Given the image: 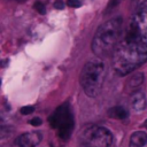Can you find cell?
<instances>
[{
	"label": "cell",
	"mask_w": 147,
	"mask_h": 147,
	"mask_svg": "<svg viewBox=\"0 0 147 147\" xmlns=\"http://www.w3.org/2000/svg\"><path fill=\"white\" fill-rule=\"evenodd\" d=\"M111 59L113 68L119 76L132 72L147 61V0L136 9Z\"/></svg>",
	"instance_id": "6da1fadb"
},
{
	"label": "cell",
	"mask_w": 147,
	"mask_h": 147,
	"mask_svg": "<svg viewBox=\"0 0 147 147\" xmlns=\"http://www.w3.org/2000/svg\"><path fill=\"white\" fill-rule=\"evenodd\" d=\"M122 17L116 16L106 21L96 29L91 48L98 57L105 59L114 54L122 36Z\"/></svg>",
	"instance_id": "7a4b0ae2"
},
{
	"label": "cell",
	"mask_w": 147,
	"mask_h": 147,
	"mask_svg": "<svg viewBox=\"0 0 147 147\" xmlns=\"http://www.w3.org/2000/svg\"><path fill=\"white\" fill-rule=\"evenodd\" d=\"M106 72V65L100 60H92L85 63L80 72V85L86 95L94 98L100 93Z\"/></svg>",
	"instance_id": "3957f363"
},
{
	"label": "cell",
	"mask_w": 147,
	"mask_h": 147,
	"mask_svg": "<svg viewBox=\"0 0 147 147\" xmlns=\"http://www.w3.org/2000/svg\"><path fill=\"white\" fill-rule=\"evenodd\" d=\"M49 124L57 130L61 139L67 140L70 137L75 126V119L68 103H63L56 108L49 117Z\"/></svg>",
	"instance_id": "277c9868"
},
{
	"label": "cell",
	"mask_w": 147,
	"mask_h": 147,
	"mask_svg": "<svg viewBox=\"0 0 147 147\" xmlns=\"http://www.w3.org/2000/svg\"><path fill=\"white\" fill-rule=\"evenodd\" d=\"M79 140L85 147H110L113 136L105 126L91 125L80 132Z\"/></svg>",
	"instance_id": "5b68a950"
},
{
	"label": "cell",
	"mask_w": 147,
	"mask_h": 147,
	"mask_svg": "<svg viewBox=\"0 0 147 147\" xmlns=\"http://www.w3.org/2000/svg\"><path fill=\"white\" fill-rule=\"evenodd\" d=\"M41 141V133L37 131L25 132L15 139V147H36Z\"/></svg>",
	"instance_id": "8992f818"
},
{
	"label": "cell",
	"mask_w": 147,
	"mask_h": 147,
	"mask_svg": "<svg viewBox=\"0 0 147 147\" xmlns=\"http://www.w3.org/2000/svg\"><path fill=\"white\" fill-rule=\"evenodd\" d=\"M131 107L136 110V111H141L144 109H146L147 107V99H146V95L140 92V91H136L132 96H131Z\"/></svg>",
	"instance_id": "52a82bcc"
},
{
	"label": "cell",
	"mask_w": 147,
	"mask_h": 147,
	"mask_svg": "<svg viewBox=\"0 0 147 147\" xmlns=\"http://www.w3.org/2000/svg\"><path fill=\"white\" fill-rule=\"evenodd\" d=\"M147 145V133L144 131H136L130 137L129 147H145Z\"/></svg>",
	"instance_id": "ba28073f"
},
{
	"label": "cell",
	"mask_w": 147,
	"mask_h": 147,
	"mask_svg": "<svg viewBox=\"0 0 147 147\" xmlns=\"http://www.w3.org/2000/svg\"><path fill=\"white\" fill-rule=\"evenodd\" d=\"M144 82V74L142 72H134L130 78L129 80L126 82V86H127V90L132 91V90H137Z\"/></svg>",
	"instance_id": "9c48e42d"
},
{
	"label": "cell",
	"mask_w": 147,
	"mask_h": 147,
	"mask_svg": "<svg viewBox=\"0 0 147 147\" xmlns=\"http://www.w3.org/2000/svg\"><path fill=\"white\" fill-rule=\"evenodd\" d=\"M108 115L113 118H117V119H124L129 116V113L125 108L121 107V106H116V107H113L108 110Z\"/></svg>",
	"instance_id": "30bf717a"
},
{
	"label": "cell",
	"mask_w": 147,
	"mask_h": 147,
	"mask_svg": "<svg viewBox=\"0 0 147 147\" xmlns=\"http://www.w3.org/2000/svg\"><path fill=\"white\" fill-rule=\"evenodd\" d=\"M33 7H34V9H36L39 14H41V15L46 14V8H45V5H44L42 2H40V1H36Z\"/></svg>",
	"instance_id": "8fae6325"
},
{
	"label": "cell",
	"mask_w": 147,
	"mask_h": 147,
	"mask_svg": "<svg viewBox=\"0 0 147 147\" xmlns=\"http://www.w3.org/2000/svg\"><path fill=\"white\" fill-rule=\"evenodd\" d=\"M33 111H34V107L33 106H24V107H22L20 109V113L22 115H30Z\"/></svg>",
	"instance_id": "7c38bea8"
},
{
	"label": "cell",
	"mask_w": 147,
	"mask_h": 147,
	"mask_svg": "<svg viewBox=\"0 0 147 147\" xmlns=\"http://www.w3.org/2000/svg\"><path fill=\"white\" fill-rule=\"evenodd\" d=\"M67 5L71 8H78V7H80L82 2L79 0H67Z\"/></svg>",
	"instance_id": "4fadbf2b"
},
{
	"label": "cell",
	"mask_w": 147,
	"mask_h": 147,
	"mask_svg": "<svg viewBox=\"0 0 147 147\" xmlns=\"http://www.w3.org/2000/svg\"><path fill=\"white\" fill-rule=\"evenodd\" d=\"M122 1H123V0H109V2H108V6H107V10H109V9H113L114 7H116L117 5H119Z\"/></svg>",
	"instance_id": "5bb4252c"
},
{
	"label": "cell",
	"mask_w": 147,
	"mask_h": 147,
	"mask_svg": "<svg viewBox=\"0 0 147 147\" xmlns=\"http://www.w3.org/2000/svg\"><path fill=\"white\" fill-rule=\"evenodd\" d=\"M31 125H33V126H39L42 122H41V119L39 118V117H33L32 119H30V122H29Z\"/></svg>",
	"instance_id": "9a60e30c"
},
{
	"label": "cell",
	"mask_w": 147,
	"mask_h": 147,
	"mask_svg": "<svg viewBox=\"0 0 147 147\" xmlns=\"http://www.w3.org/2000/svg\"><path fill=\"white\" fill-rule=\"evenodd\" d=\"M54 8H56V9H63L64 8V2L61 1V0L55 1L54 2Z\"/></svg>",
	"instance_id": "2e32d148"
},
{
	"label": "cell",
	"mask_w": 147,
	"mask_h": 147,
	"mask_svg": "<svg viewBox=\"0 0 147 147\" xmlns=\"http://www.w3.org/2000/svg\"><path fill=\"white\" fill-rule=\"evenodd\" d=\"M15 1H17V2H20V3H23V2H25L26 0H15Z\"/></svg>",
	"instance_id": "e0dca14e"
},
{
	"label": "cell",
	"mask_w": 147,
	"mask_h": 147,
	"mask_svg": "<svg viewBox=\"0 0 147 147\" xmlns=\"http://www.w3.org/2000/svg\"><path fill=\"white\" fill-rule=\"evenodd\" d=\"M145 127L147 129V121H145Z\"/></svg>",
	"instance_id": "ac0fdd59"
}]
</instances>
